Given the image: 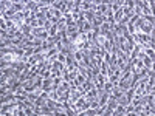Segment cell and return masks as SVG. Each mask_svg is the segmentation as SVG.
Wrapping results in <instances>:
<instances>
[{
  "label": "cell",
  "mask_w": 155,
  "mask_h": 116,
  "mask_svg": "<svg viewBox=\"0 0 155 116\" xmlns=\"http://www.w3.org/2000/svg\"><path fill=\"white\" fill-rule=\"evenodd\" d=\"M137 31H140V33H143V34H146V36H152L153 34V25H149V23H143L141 27L137 30Z\"/></svg>",
  "instance_id": "cell-1"
},
{
  "label": "cell",
  "mask_w": 155,
  "mask_h": 116,
  "mask_svg": "<svg viewBox=\"0 0 155 116\" xmlns=\"http://www.w3.org/2000/svg\"><path fill=\"white\" fill-rule=\"evenodd\" d=\"M84 98H85L88 102H90V101H95V99H98V90L93 87L92 90H90V92H87V93H85V96H84Z\"/></svg>",
  "instance_id": "cell-2"
},
{
  "label": "cell",
  "mask_w": 155,
  "mask_h": 116,
  "mask_svg": "<svg viewBox=\"0 0 155 116\" xmlns=\"http://www.w3.org/2000/svg\"><path fill=\"white\" fill-rule=\"evenodd\" d=\"M124 98H126V101H127V104H130L132 99L135 98V90H134V88H129L127 92L124 93Z\"/></svg>",
  "instance_id": "cell-3"
},
{
  "label": "cell",
  "mask_w": 155,
  "mask_h": 116,
  "mask_svg": "<svg viewBox=\"0 0 155 116\" xmlns=\"http://www.w3.org/2000/svg\"><path fill=\"white\" fill-rule=\"evenodd\" d=\"M20 31H22V34H23V37H28L30 34H31V27L30 25H22V28H20Z\"/></svg>",
  "instance_id": "cell-4"
},
{
  "label": "cell",
  "mask_w": 155,
  "mask_h": 116,
  "mask_svg": "<svg viewBox=\"0 0 155 116\" xmlns=\"http://www.w3.org/2000/svg\"><path fill=\"white\" fill-rule=\"evenodd\" d=\"M81 87H82V90H84V92L87 93V92H90V90H92V88H93L95 85L92 84V81H90V79H87V81H85V82H84V84H82Z\"/></svg>",
  "instance_id": "cell-5"
},
{
  "label": "cell",
  "mask_w": 155,
  "mask_h": 116,
  "mask_svg": "<svg viewBox=\"0 0 155 116\" xmlns=\"http://www.w3.org/2000/svg\"><path fill=\"white\" fill-rule=\"evenodd\" d=\"M45 101H47L45 98L39 96V98H37V99L34 101V105H36V107H44V105H45Z\"/></svg>",
  "instance_id": "cell-6"
},
{
  "label": "cell",
  "mask_w": 155,
  "mask_h": 116,
  "mask_svg": "<svg viewBox=\"0 0 155 116\" xmlns=\"http://www.w3.org/2000/svg\"><path fill=\"white\" fill-rule=\"evenodd\" d=\"M33 54H34V48H31V47H25V48H23V56L30 57V56H33Z\"/></svg>",
  "instance_id": "cell-7"
},
{
  "label": "cell",
  "mask_w": 155,
  "mask_h": 116,
  "mask_svg": "<svg viewBox=\"0 0 155 116\" xmlns=\"http://www.w3.org/2000/svg\"><path fill=\"white\" fill-rule=\"evenodd\" d=\"M56 60H58V62H61V63H64V65H65V62H67V56L64 54V53H58V56H56Z\"/></svg>",
  "instance_id": "cell-8"
},
{
  "label": "cell",
  "mask_w": 155,
  "mask_h": 116,
  "mask_svg": "<svg viewBox=\"0 0 155 116\" xmlns=\"http://www.w3.org/2000/svg\"><path fill=\"white\" fill-rule=\"evenodd\" d=\"M88 107L92 108V110H96V108L99 107V104H98V99H95V101H90V102H88Z\"/></svg>",
  "instance_id": "cell-9"
},
{
  "label": "cell",
  "mask_w": 155,
  "mask_h": 116,
  "mask_svg": "<svg viewBox=\"0 0 155 116\" xmlns=\"http://www.w3.org/2000/svg\"><path fill=\"white\" fill-rule=\"evenodd\" d=\"M0 116H5V114H0Z\"/></svg>",
  "instance_id": "cell-10"
}]
</instances>
